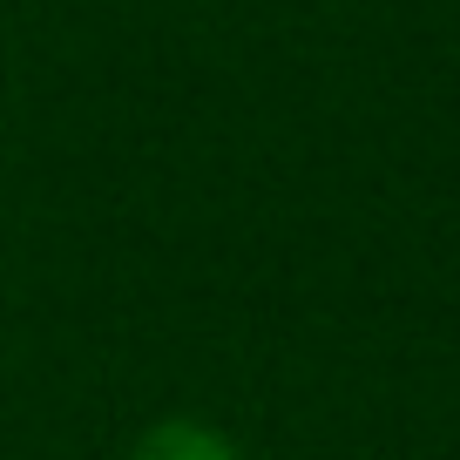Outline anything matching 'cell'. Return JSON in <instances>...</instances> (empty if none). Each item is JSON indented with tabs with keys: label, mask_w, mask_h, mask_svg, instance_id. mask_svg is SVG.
Instances as JSON below:
<instances>
[{
	"label": "cell",
	"mask_w": 460,
	"mask_h": 460,
	"mask_svg": "<svg viewBox=\"0 0 460 460\" xmlns=\"http://www.w3.org/2000/svg\"><path fill=\"white\" fill-rule=\"evenodd\" d=\"M129 460H251V454L203 413H156L129 440Z\"/></svg>",
	"instance_id": "obj_1"
}]
</instances>
